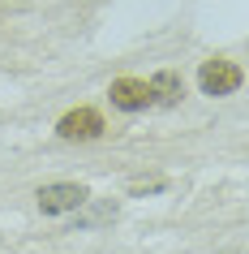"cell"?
<instances>
[{
    "label": "cell",
    "mask_w": 249,
    "mask_h": 254,
    "mask_svg": "<svg viewBox=\"0 0 249 254\" xmlns=\"http://www.w3.org/2000/svg\"><path fill=\"white\" fill-rule=\"evenodd\" d=\"M103 129L107 125L99 117V108H73V112H65V117L56 121V134L65 138V142H95Z\"/></svg>",
    "instance_id": "3957f363"
},
{
    "label": "cell",
    "mask_w": 249,
    "mask_h": 254,
    "mask_svg": "<svg viewBox=\"0 0 249 254\" xmlns=\"http://www.w3.org/2000/svg\"><path fill=\"white\" fill-rule=\"evenodd\" d=\"M86 198H91V190L78 186V181H52V186H39V194H35V202H39V211H43V215L78 211Z\"/></svg>",
    "instance_id": "7a4b0ae2"
},
{
    "label": "cell",
    "mask_w": 249,
    "mask_h": 254,
    "mask_svg": "<svg viewBox=\"0 0 249 254\" xmlns=\"http://www.w3.org/2000/svg\"><path fill=\"white\" fill-rule=\"evenodd\" d=\"M107 99H112V108H120V112H142V108L155 104L150 82H142V78H116L107 86Z\"/></svg>",
    "instance_id": "277c9868"
},
{
    "label": "cell",
    "mask_w": 249,
    "mask_h": 254,
    "mask_svg": "<svg viewBox=\"0 0 249 254\" xmlns=\"http://www.w3.org/2000/svg\"><path fill=\"white\" fill-rule=\"evenodd\" d=\"M150 95H155V104H159V108L181 104V95H185V82H181V73H172V69L155 73V78H150Z\"/></svg>",
    "instance_id": "5b68a950"
},
{
    "label": "cell",
    "mask_w": 249,
    "mask_h": 254,
    "mask_svg": "<svg viewBox=\"0 0 249 254\" xmlns=\"http://www.w3.org/2000/svg\"><path fill=\"white\" fill-rule=\"evenodd\" d=\"M241 82H245L241 65H236V61H223V56H215V61H202V69H198V86H202V95H210V99L241 91Z\"/></svg>",
    "instance_id": "6da1fadb"
}]
</instances>
